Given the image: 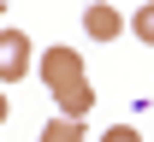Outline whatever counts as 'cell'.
<instances>
[{
  "instance_id": "obj_2",
  "label": "cell",
  "mask_w": 154,
  "mask_h": 142,
  "mask_svg": "<svg viewBox=\"0 0 154 142\" xmlns=\"http://www.w3.org/2000/svg\"><path fill=\"white\" fill-rule=\"evenodd\" d=\"M30 36L24 30H0V83H18V77H30Z\"/></svg>"
},
{
  "instance_id": "obj_6",
  "label": "cell",
  "mask_w": 154,
  "mask_h": 142,
  "mask_svg": "<svg viewBox=\"0 0 154 142\" xmlns=\"http://www.w3.org/2000/svg\"><path fill=\"white\" fill-rule=\"evenodd\" d=\"M101 142H142V136H136L131 124H113V130H107V136H101Z\"/></svg>"
},
{
  "instance_id": "obj_3",
  "label": "cell",
  "mask_w": 154,
  "mask_h": 142,
  "mask_svg": "<svg viewBox=\"0 0 154 142\" xmlns=\"http://www.w3.org/2000/svg\"><path fill=\"white\" fill-rule=\"evenodd\" d=\"M83 30H89L95 41H119V30H125V18H119V12L107 6V0H101V6H89V12H83Z\"/></svg>"
},
{
  "instance_id": "obj_1",
  "label": "cell",
  "mask_w": 154,
  "mask_h": 142,
  "mask_svg": "<svg viewBox=\"0 0 154 142\" xmlns=\"http://www.w3.org/2000/svg\"><path fill=\"white\" fill-rule=\"evenodd\" d=\"M36 71H42V83H48V95L59 101V119H89L95 89H89V77H83V53H77V47H65V41L42 47Z\"/></svg>"
},
{
  "instance_id": "obj_4",
  "label": "cell",
  "mask_w": 154,
  "mask_h": 142,
  "mask_svg": "<svg viewBox=\"0 0 154 142\" xmlns=\"http://www.w3.org/2000/svg\"><path fill=\"white\" fill-rule=\"evenodd\" d=\"M42 142H83V119H54L42 130Z\"/></svg>"
},
{
  "instance_id": "obj_5",
  "label": "cell",
  "mask_w": 154,
  "mask_h": 142,
  "mask_svg": "<svg viewBox=\"0 0 154 142\" xmlns=\"http://www.w3.org/2000/svg\"><path fill=\"white\" fill-rule=\"evenodd\" d=\"M131 30H136V41H148V47H154V0H142V6H136Z\"/></svg>"
},
{
  "instance_id": "obj_8",
  "label": "cell",
  "mask_w": 154,
  "mask_h": 142,
  "mask_svg": "<svg viewBox=\"0 0 154 142\" xmlns=\"http://www.w3.org/2000/svg\"><path fill=\"white\" fill-rule=\"evenodd\" d=\"M0 12H6V0H0Z\"/></svg>"
},
{
  "instance_id": "obj_7",
  "label": "cell",
  "mask_w": 154,
  "mask_h": 142,
  "mask_svg": "<svg viewBox=\"0 0 154 142\" xmlns=\"http://www.w3.org/2000/svg\"><path fill=\"white\" fill-rule=\"evenodd\" d=\"M6 113H12V101H6V95H0V124H6Z\"/></svg>"
}]
</instances>
